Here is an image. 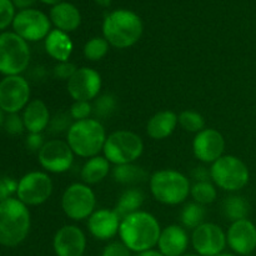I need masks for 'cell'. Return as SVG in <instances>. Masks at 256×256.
Wrapping results in <instances>:
<instances>
[{"instance_id": "obj_1", "label": "cell", "mask_w": 256, "mask_h": 256, "mask_svg": "<svg viewBox=\"0 0 256 256\" xmlns=\"http://www.w3.org/2000/svg\"><path fill=\"white\" fill-rule=\"evenodd\" d=\"M162 229L154 215L148 212H132L122 219L119 236L122 242L134 252L152 250L159 242Z\"/></svg>"}, {"instance_id": "obj_2", "label": "cell", "mask_w": 256, "mask_h": 256, "mask_svg": "<svg viewBox=\"0 0 256 256\" xmlns=\"http://www.w3.org/2000/svg\"><path fill=\"white\" fill-rule=\"evenodd\" d=\"M30 212L19 199L0 202V245L14 248L26 239L30 232Z\"/></svg>"}, {"instance_id": "obj_3", "label": "cell", "mask_w": 256, "mask_h": 256, "mask_svg": "<svg viewBox=\"0 0 256 256\" xmlns=\"http://www.w3.org/2000/svg\"><path fill=\"white\" fill-rule=\"evenodd\" d=\"M142 22L135 12L120 9L110 12L102 24V34L110 45L126 49L139 42L142 34Z\"/></svg>"}, {"instance_id": "obj_4", "label": "cell", "mask_w": 256, "mask_h": 256, "mask_svg": "<svg viewBox=\"0 0 256 256\" xmlns=\"http://www.w3.org/2000/svg\"><path fill=\"white\" fill-rule=\"evenodd\" d=\"M106 132L96 119H85L72 122L68 130L66 142L74 154L82 158H94L104 149Z\"/></svg>"}, {"instance_id": "obj_5", "label": "cell", "mask_w": 256, "mask_h": 256, "mask_svg": "<svg viewBox=\"0 0 256 256\" xmlns=\"http://www.w3.org/2000/svg\"><path fill=\"white\" fill-rule=\"evenodd\" d=\"M150 190L155 199L164 205H179L190 194V182L182 172L172 169L155 172L150 176Z\"/></svg>"}, {"instance_id": "obj_6", "label": "cell", "mask_w": 256, "mask_h": 256, "mask_svg": "<svg viewBox=\"0 0 256 256\" xmlns=\"http://www.w3.org/2000/svg\"><path fill=\"white\" fill-rule=\"evenodd\" d=\"M102 152L110 164H132L142 156L144 142L135 132L129 130H118L106 138Z\"/></svg>"}, {"instance_id": "obj_7", "label": "cell", "mask_w": 256, "mask_h": 256, "mask_svg": "<svg viewBox=\"0 0 256 256\" xmlns=\"http://www.w3.org/2000/svg\"><path fill=\"white\" fill-rule=\"evenodd\" d=\"M30 62L28 42L12 32L0 34V74L5 76L20 75Z\"/></svg>"}, {"instance_id": "obj_8", "label": "cell", "mask_w": 256, "mask_h": 256, "mask_svg": "<svg viewBox=\"0 0 256 256\" xmlns=\"http://www.w3.org/2000/svg\"><path fill=\"white\" fill-rule=\"evenodd\" d=\"M210 178L220 189L225 192H238L248 185L250 172L242 159L234 155H222L212 162Z\"/></svg>"}, {"instance_id": "obj_9", "label": "cell", "mask_w": 256, "mask_h": 256, "mask_svg": "<svg viewBox=\"0 0 256 256\" xmlns=\"http://www.w3.org/2000/svg\"><path fill=\"white\" fill-rule=\"evenodd\" d=\"M96 198L89 185L75 182L69 185L62 198V208L69 219L80 222L95 212Z\"/></svg>"}, {"instance_id": "obj_10", "label": "cell", "mask_w": 256, "mask_h": 256, "mask_svg": "<svg viewBox=\"0 0 256 256\" xmlns=\"http://www.w3.org/2000/svg\"><path fill=\"white\" fill-rule=\"evenodd\" d=\"M52 182L46 172H30L18 182L16 196L25 205H42L52 196Z\"/></svg>"}, {"instance_id": "obj_11", "label": "cell", "mask_w": 256, "mask_h": 256, "mask_svg": "<svg viewBox=\"0 0 256 256\" xmlns=\"http://www.w3.org/2000/svg\"><path fill=\"white\" fill-rule=\"evenodd\" d=\"M30 86L22 75L5 76L0 82V109L6 114H18L29 104Z\"/></svg>"}, {"instance_id": "obj_12", "label": "cell", "mask_w": 256, "mask_h": 256, "mask_svg": "<svg viewBox=\"0 0 256 256\" xmlns=\"http://www.w3.org/2000/svg\"><path fill=\"white\" fill-rule=\"evenodd\" d=\"M12 28L15 34L25 42H39L50 32V20L39 10L25 9L15 15Z\"/></svg>"}, {"instance_id": "obj_13", "label": "cell", "mask_w": 256, "mask_h": 256, "mask_svg": "<svg viewBox=\"0 0 256 256\" xmlns=\"http://www.w3.org/2000/svg\"><path fill=\"white\" fill-rule=\"evenodd\" d=\"M38 158L42 169L54 174H62L72 168L74 152L66 142L54 139L42 145Z\"/></svg>"}, {"instance_id": "obj_14", "label": "cell", "mask_w": 256, "mask_h": 256, "mask_svg": "<svg viewBox=\"0 0 256 256\" xmlns=\"http://www.w3.org/2000/svg\"><path fill=\"white\" fill-rule=\"evenodd\" d=\"M192 244L200 256H216L224 252L226 246V234L219 225L204 222L194 229Z\"/></svg>"}, {"instance_id": "obj_15", "label": "cell", "mask_w": 256, "mask_h": 256, "mask_svg": "<svg viewBox=\"0 0 256 256\" xmlns=\"http://www.w3.org/2000/svg\"><path fill=\"white\" fill-rule=\"evenodd\" d=\"M102 89V76L92 68H79L68 80V92L74 102L96 99Z\"/></svg>"}, {"instance_id": "obj_16", "label": "cell", "mask_w": 256, "mask_h": 256, "mask_svg": "<svg viewBox=\"0 0 256 256\" xmlns=\"http://www.w3.org/2000/svg\"><path fill=\"white\" fill-rule=\"evenodd\" d=\"M225 150V139L222 132L215 129H202L198 132L192 142V152L199 162H215L222 156Z\"/></svg>"}, {"instance_id": "obj_17", "label": "cell", "mask_w": 256, "mask_h": 256, "mask_svg": "<svg viewBox=\"0 0 256 256\" xmlns=\"http://www.w3.org/2000/svg\"><path fill=\"white\" fill-rule=\"evenodd\" d=\"M52 246L56 256H84L86 238L75 225H64L55 234Z\"/></svg>"}, {"instance_id": "obj_18", "label": "cell", "mask_w": 256, "mask_h": 256, "mask_svg": "<svg viewBox=\"0 0 256 256\" xmlns=\"http://www.w3.org/2000/svg\"><path fill=\"white\" fill-rule=\"evenodd\" d=\"M226 242L234 252L249 256L256 249V226L249 219L234 222L226 232Z\"/></svg>"}, {"instance_id": "obj_19", "label": "cell", "mask_w": 256, "mask_h": 256, "mask_svg": "<svg viewBox=\"0 0 256 256\" xmlns=\"http://www.w3.org/2000/svg\"><path fill=\"white\" fill-rule=\"evenodd\" d=\"M120 222L122 219L115 210L99 209L95 210L88 219V229L96 239L109 240L119 234Z\"/></svg>"}, {"instance_id": "obj_20", "label": "cell", "mask_w": 256, "mask_h": 256, "mask_svg": "<svg viewBox=\"0 0 256 256\" xmlns=\"http://www.w3.org/2000/svg\"><path fill=\"white\" fill-rule=\"evenodd\" d=\"M158 246L164 256H182L189 246L186 230L179 225H169L162 230Z\"/></svg>"}, {"instance_id": "obj_21", "label": "cell", "mask_w": 256, "mask_h": 256, "mask_svg": "<svg viewBox=\"0 0 256 256\" xmlns=\"http://www.w3.org/2000/svg\"><path fill=\"white\" fill-rule=\"evenodd\" d=\"M24 126L30 134H42L50 124V112L42 100L29 102L22 112Z\"/></svg>"}, {"instance_id": "obj_22", "label": "cell", "mask_w": 256, "mask_h": 256, "mask_svg": "<svg viewBox=\"0 0 256 256\" xmlns=\"http://www.w3.org/2000/svg\"><path fill=\"white\" fill-rule=\"evenodd\" d=\"M178 124H179V116L174 112L162 110L150 118L146 125V132L152 139H166L174 132Z\"/></svg>"}, {"instance_id": "obj_23", "label": "cell", "mask_w": 256, "mask_h": 256, "mask_svg": "<svg viewBox=\"0 0 256 256\" xmlns=\"http://www.w3.org/2000/svg\"><path fill=\"white\" fill-rule=\"evenodd\" d=\"M50 19L59 30L65 32H74L82 22V15L76 6L70 2H59L50 12Z\"/></svg>"}, {"instance_id": "obj_24", "label": "cell", "mask_w": 256, "mask_h": 256, "mask_svg": "<svg viewBox=\"0 0 256 256\" xmlns=\"http://www.w3.org/2000/svg\"><path fill=\"white\" fill-rule=\"evenodd\" d=\"M45 50L56 62H69L72 52V42L65 32L59 29L52 30L45 38Z\"/></svg>"}, {"instance_id": "obj_25", "label": "cell", "mask_w": 256, "mask_h": 256, "mask_svg": "<svg viewBox=\"0 0 256 256\" xmlns=\"http://www.w3.org/2000/svg\"><path fill=\"white\" fill-rule=\"evenodd\" d=\"M110 172V162L105 156L90 158L82 168V182L86 185H94L98 182H102L108 176Z\"/></svg>"}, {"instance_id": "obj_26", "label": "cell", "mask_w": 256, "mask_h": 256, "mask_svg": "<svg viewBox=\"0 0 256 256\" xmlns=\"http://www.w3.org/2000/svg\"><path fill=\"white\" fill-rule=\"evenodd\" d=\"M144 199V192L140 189L132 188V189L125 190L118 200V204L114 209L115 212L119 215L120 219H124L128 215L139 212Z\"/></svg>"}, {"instance_id": "obj_27", "label": "cell", "mask_w": 256, "mask_h": 256, "mask_svg": "<svg viewBox=\"0 0 256 256\" xmlns=\"http://www.w3.org/2000/svg\"><path fill=\"white\" fill-rule=\"evenodd\" d=\"M112 176L115 182L120 184H138L146 180V172L142 168L132 164L116 165L112 170Z\"/></svg>"}, {"instance_id": "obj_28", "label": "cell", "mask_w": 256, "mask_h": 256, "mask_svg": "<svg viewBox=\"0 0 256 256\" xmlns=\"http://www.w3.org/2000/svg\"><path fill=\"white\" fill-rule=\"evenodd\" d=\"M222 212L224 215L230 220V222H238V220L246 219L249 215L250 206L249 202L242 196L232 195V196L226 198L222 202Z\"/></svg>"}, {"instance_id": "obj_29", "label": "cell", "mask_w": 256, "mask_h": 256, "mask_svg": "<svg viewBox=\"0 0 256 256\" xmlns=\"http://www.w3.org/2000/svg\"><path fill=\"white\" fill-rule=\"evenodd\" d=\"M205 215H206V212H205L204 205L198 204V202H189L182 209L180 218L185 228L196 229L199 225L204 224Z\"/></svg>"}, {"instance_id": "obj_30", "label": "cell", "mask_w": 256, "mask_h": 256, "mask_svg": "<svg viewBox=\"0 0 256 256\" xmlns=\"http://www.w3.org/2000/svg\"><path fill=\"white\" fill-rule=\"evenodd\" d=\"M190 194L195 202L202 205L212 204L216 200L218 196L216 189L210 182H198L194 186H192Z\"/></svg>"}, {"instance_id": "obj_31", "label": "cell", "mask_w": 256, "mask_h": 256, "mask_svg": "<svg viewBox=\"0 0 256 256\" xmlns=\"http://www.w3.org/2000/svg\"><path fill=\"white\" fill-rule=\"evenodd\" d=\"M109 42L105 38H92L84 46V56L90 62H99L109 52Z\"/></svg>"}, {"instance_id": "obj_32", "label": "cell", "mask_w": 256, "mask_h": 256, "mask_svg": "<svg viewBox=\"0 0 256 256\" xmlns=\"http://www.w3.org/2000/svg\"><path fill=\"white\" fill-rule=\"evenodd\" d=\"M179 124L184 130L189 132H199L205 129V119L202 114L192 110H185L180 112Z\"/></svg>"}, {"instance_id": "obj_33", "label": "cell", "mask_w": 256, "mask_h": 256, "mask_svg": "<svg viewBox=\"0 0 256 256\" xmlns=\"http://www.w3.org/2000/svg\"><path fill=\"white\" fill-rule=\"evenodd\" d=\"M115 108H116L115 98L110 94H105L95 100L94 105H92V112L99 118H106L112 115Z\"/></svg>"}, {"instance_id": "obj_34", "label": "cell", "mask_w": 256, "mask_h": 256, "mask_svg": "<svg viewBox=\"0 0 256 256\" xmlns=\"http://www.w3.org/2000/svg\"><path fill=\"white\" fill-rule=\"evenodd\" d=\"M12 0H0V30L12 24L15 18V9Z\"/></svg>"}, {"instance_id": "obj_35", "label": "cell", "mask_w": 256, "mask_h": 256, "mask_svg": "<svg viewBox=\"0 0 256 256\" xmlns=\"http://www.w3.org/2000/svg\"><path fill=\"white\" fill-rule=\"evenodd\" d=\"M92 112V105L90 104V102H74V104L70 108V116H72L75 122L89 119Z\"/></svg>"}, {"instance_id": "obj_36", "label": "cell", "mask_w": 256, "mask_h": 256, "mask_svg": "<svg viewBox=\"0 0 256 256\" xmlns=\"http://www.w3.org/2000/svg\"><path fill=\"white\" fill-rule=\"evenodd\" d=\"M4 128L12 135L22 134L25 129L22 116H20L19 114H8V116L5 118Z\"/></svg>"}, {"instance_id": "obj_37", "label": "cell", "mask_w": 256, "mask_h": 256, "mask_svg": "<svg viewBox=\"0 0 256 256\" xmlns=\"http://www.w3.org/2000/svg\"><path fill=\"white\" fill-rule=\"evenodd\" d=\"M18 182L9 176L0 178V202L12 198V194H16Z\"/></svg>"}, {"instance_id": "obj_38", "label": "cell", "mask_w": 256, "mask_h": 256, "mask_svg": "<svg viewBox=\"0 0 256 256\" xmlns=\"http://www.w3.org/2000/svg\"><path fill=\"white\" fill-rule=\"evenodd\" d=\"M76 69L78 68L70 62H59L54 68V76L60 80H69L74 75V72H76Z\"/></svg>"}, {"instance_id": "obj_39", "label": "cell", "mask_w": 256, "mask_h": 256, "mask_svg": "<svg viewBox=\"0 0 256 256\" xmlns=\"http://www.w3.org/2000/svg\"><path fill=\"white\" fill-rule=\"evenodd\" d=\"M70 115L60 112V114L55 115L52 120H50V130L52 132H62L64 130H69L72 124H70Z\"/></svg>"}, {"instance_id": "obj_40", "label": "cell", "mask_w": 256, "mask_h": 256, "mask_svg": "<svg viewBox=\"0 0 256 256\" xmlns=\"http://www.w3.org/2000/svg\"><path fill=\"white\" fill-rule=\"evenodd\" d=\"M102 256H132V252L122 242H112L105 246Z\"/></svg>"}, {"instance_id": "obj_41", "label": "cell", "mask_w": 256, "mask_h": 256, "mask_svg": "<svg viewBox=\"0 0 256 256\" xmlns=\"http://www.w3.org/2000/svg\"><path fill=\"white\" fill-rule=\"evenodd\" d=\"M44 144V138H42V134H30L29 132L26 138V146L32 152H36V150L39 152Z\"/></svg>"}, {"instance_id": "obj_42", "label": "cell", "mask_w": 256, "mask_h": 256, "mask_svg": "<svg viewBox=\"0 0 256 256\" xmlns=\"http://www.w3.org/2000/svg\"><path fill=\"white\" fill-rule=\"evenodd\" d=\"M192 178L196 179L198 182H209V178H210V170L208 172L205 168L199 166V168H195L194 172H192Z\"/></svg>"}, {"instance_id": "obj_43", "label": "cell", "mask_w": 256, "mask_h": 256, "mask_svg": "<svg viewBox=\"0 0 256 256\" xmlns=\"http://www.w3.org/2000/svg\"><path fill=\"white\" fill-rule=\"evenodd\" d=\"M14 6L20 8V9L25 10V9H29V6H32V4L35 2V0H12Z\"/></svg>"}, {"instance_id": "obj_44", "label": "cell", "mask_w": 256, "mask_h": 256, "mask_svg": "<svg viewBox=\"0 0 256 256\" xmlns=\"http://www.w3.org/2000/svg\"><path fill=\"white\" fill-rule=\"evenodd\" d=\"M135 256H164L160 252H156V250H146V252H138Z\"/></svg>"}, {"instance_id": "obj_45", "label": "cell", "mask_w": 256, "mask_h": 256, "mask_svg": "<svg viewBox=\"0 0 256 256\" xmlns=\"http://www.w3.org/2000/svg\"><path fill=\"white\" fill-rule=\"evenodd\" d=\"M95 2H96V4H99L100 6H109L110 2H112V0H95Z\"/></svg>"}, {"instance_id": "obj_46", "label": "cell", "mask_w": 256, "mask_h": 256, "mask_svg": "<svg viewBox=\"0 0 256 256\" xmlns=\"http://www.w3.org/2000/svg\"><path fill=\"white\" fill-rule=\"evenodd\" d=\"M42 2H45V4H50V5H56L59 4L62 0H42Z\"/></svg>"}, {"instance_id": "obj_47", "label": "cell", "mask_w": 256, "mask_h": 256, "mask_svg": "<svg viewBox=\"0 0 256 256\" xmlns=\"http://www.w3.org/2000/svg\"><path fill=\"white\" fill-rule=\"evenodd\" d=\"M4 122H5L4 112H2V110L0 109V126H2V125H4Z\"/></svg>"}, {"instance_id": "obj_48", "label": "cell", "mask_w": 256, "mask_h": 256, "mask_svg": "<svg viewBox=\"0 0 256 256\" xmlns=\"http://www.w3.org/2000/svg\"><path fill=\"white\" fill-rule=\"evenodd\" d=\"M216 256H236V255H234V254H228V252H222V254H219V255H216Z\"/></svg>"}, {"instance_id": "obj_49", "label": "cell", "mask_w": 256, "mask_h": 256, "mask_svg": "<svg viewBox=\"0 0 256 256\" xmlns=\"http://www.w3.org/2000/svg\"><path fill=\"white\" fill-rule=\"evenodd\" d=\"M182 256H200V255H192V254H189V255H182Z\"/></svg>"}, {"instance_id": "obj_50", "label": "cell", "mask_w": 256, "mask_h": 256, "mask_svg": "<svg viewBox=\"0 0 256 256\" xmlns=\"http://www.w3.org/2000/svg\"><path fill=\"white\" fill-rule=\"evenodd\" d=\"M249 256H250V255H249Z\"/></svg>"}, {"instance_id": "obj_51", "label": "cell", "mask_w": 256, "mask_h": 256, "mask_svg": "<svg viewBox=\"0 0 256 256\" xmlns=\"http://www.w3.org/2000/svg\"><path fill=\"white\" fill-rule=\"evenodd\" d=\"M84 256H85V255H84Z\"/></svg>"}]
</instances>
